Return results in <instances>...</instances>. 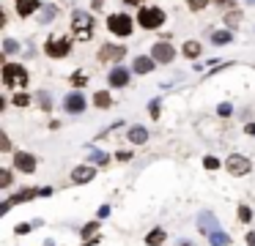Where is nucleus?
I'll return each instance as SVG.
<instances>
[{
  "label": "nucleus",
  "mask_w": 255,
  "mask_h": 246,
  "mask_svg": "<svg viewBox=\"0 0 255 246\" xmlns=\"http://www.w3.org/2000/svg\"><path fill=\"white\" fill-rule=\"evenodd\" d=\"M135 25H137V19H132L129 14H124V11L107 17V30L113 36H118V39H129V36L135 33Z\"/></svg>",
  "instance_id": "obj_1"
},
{
  "label": "nucleus",
  "mask_w": 255,
  "mask_h": 246,
  "mask_svg": "<svg viewBox=\"0 0 255 246\" xmlns=\"http://www.w3.org/2000/svg\"><path fill=\"white\" fill-rule=\"evenodd\" d=\"M165 11L156 6H140V11H137V25H140L143 30H159L162 25H165Z\"/></svg>",
  "instance_id": "obj_2"
},
{
  "label": "nucleus",
  "mask_w": 255,
  "mask_h": 246,
  "mask_svg": "<svg viewBox=\"0 0 255 246\" xmlns=\"http://www.w3.org/2000/svg\"><path fill=\"white\" fill-rule=\"evenodd\" d=\"M94 17H91L88 11H83V8H77V11H71V30L77 33L80 41H88L91 36H94Z\"/></svg>",
  "instance_id": "obj_3"
},
{
  "label": "nucleus",
  "mask_w": 255,
  "mask_h": 246,
  "mask_svg": "<svg viewBox=\"0 0 255 246\" xmlns=\"http://www.w3.org/2000/svg\"><path fill=\"white\" fill-rule=\"evenodd\" d=\"M3 85L6 88H25L28 85V69L19 63H3Z\"/></svg>",
  "instance_id": "obj_4"
},
{
  "label": "nucleus",
  "mask_w": 255,
  "mask_h": 246,
  "mask_svg": "<svg viewBox=\"0 0 255 246\" xmlns=\"http://www.w3.org/2000/svg\"><path fill=\"white\" fill-rule=\"evenodd\" d=\"M44 52H47V58H52V60L69 58L71 55V39H66V36L55 39V36H50L47 44H44Z\"/></svg>",
  "instance_id": "obj_5"
},
{
  "label": "nucleus",
  "mask_w": 255,
  "mask_h": 246,
  "mask_svg": "<svg viewBox=\"0 0 255 246\" xmlns=\"http://www.w3.org/2000/svg\"><path fill=\"white\" fill-rule=\"evenodd\" d=\"M14 170L17 172H22V175H33L36 170H39V159L33 156V153H28V151H14Z\"/></svg>",
  "instance_id": "obj_6"
},
{
  "label": "nucleus",
  "mask_w": 255,
  "mask_h": 246,
  "mask_svg": "<svg viewBox=\"0 0 255 246\" xmlns=\"http://www.w3.org/2000/svg\"><path fill=\"white\" fill-rule=\"evenodd\" d=\"M225 170L231 172L233 178H242V175H250L253 162H250L247 156H242V153H231V156L225 159Z\"/></svg>",
  "instance_id": "obj_7"
},
{
  "label": "nucleus",
  "mask_w": 255,
  "mask_h": 246,
  "mask_svg": "<svg viewBox=\"0 0 255 246\" xmlns=\"http://www.w3.org/2000/svg\"><path fill=\"white\" fill-rule=\"evenodd\" d=\"M96 178V167L94 164H77L74 170H71L69 181L74 183V186H85V183H91Z\"/></svg>",
  "instance_id": "obj_8"
},
{
  "label": "nucleus",
  "mask_w": 255,
  "mask_h": 246,
  "mask_svg": "<svg viewBox=\"0 0 255 246\" xmlns=\"http://www.w3.org/2000/svg\"><path fill=\"white\" fill-rule=\"evenodd\" d=\"M85 107H88V99H85L80 90H71L63 99V110L69 112V115H80V112H85Z\"/></svg>",
  "instance_id": "obj_9"
},
{
  "label": "nucleus",
  "mask_w": 255,
  "mask_h": 246,
  "mask_svg": "<svg viewBox=\"0 0 255 246\" xmlns=\"http://www.w3.org/2000/svg\"><path fill=\"white\" fill-rule=\"evenodd\" d=\"M96 58H99V63H107V60H115L118 63V60L126 58V47H121V44H102Z\"/></svg>",
  "instance_id": "obj_10"
},
{
  "label": "nucleus",
  "mask_w": 255,
  "mask_h": 246,
  "mask_svg": "<svg viewBox=\"0 0 255 246\" xmlns=\"http://www.w3.org/2000/svg\"><path fill=\"white\" fill-rule=\"evenodd\" d=\"M151 58L156 63H173L176 60V47H170L167 41H156L154 47H151Z\"/></svg>",
  "instance_id": "obj_11"
},
{
  "label": "nucleus",
  "mask_w": 255,
  "mask_h": 246,
  "mask_svg": "<svg viewBox=\"0 0 255 246\" xmlns=\"http://www.w3.org/2000/svg\"><path fill=\"white\" fill-rule=\"evenodd\" d=\"M132 80V69H124V66H115L110 74H107V85L110 88H126Z\"/></svg>",
  "instance_id": "obj_12"
},
{
  "label": "nucleus",
  "mask_w": 255,
  "mask_h": 246,
  "mask_svg": "<svg viewBox=\"0 0 255 246\" xmlns=\"http://www.w3.org/2000/svg\"><path fill=\"white\" fill-rule=\"evenodd\" d=\"M154 69H156V60L151 55H137L132 60V74H154Z\"/></svg>",
  "instance_id": "obj_13"
},
{
  "label": "nucleus",
  "mask_w": 255,
  "mask_h": 246,
  "mask_svg": "<svg viewBox=\"0 0 255 246\" xmlns=\"http://www.w3.org/2000/svg\"><path fill=\"white\" fill-rule=\"evenodd\" d=\"M198 230H201L203 235H211L214 230H220V224H217V219L208 211H203V213H198Z\"/></svg>",
  "instance_id": "obj_14"
},
{
  "label": "nucleus",
  "mask_w": 255,
  "mask_h": 246,
  "mask_svg": "<svg viewBox=\"0 0 255 246\" xmlns=\"http://www.w3.org/2000/svg\"><path fill=\"white\" fill-rule=\"evenodd\" d=\"M126 140H129L132 145H146V142H149V129H146V126H129Z\"/></svg>",
  "instance_id": "obj_15"
},
{
  "label": "nucleus",
  "mask_w": 255,
  "mask_h": 246,
  "mask_svg": "<svg viewBox=\"0 0 255 246\" xmlns=\"http://www.w3.org/2000/svg\"><path fill=\"white\" fill-rule=\"evenodd\" d=\"M14 8H17V14L25 19V17H30V14L39 11V8H42V3H39V0H17V3H14Z\"/></svg>",
  "instance_id": "obj_16"
},
{
  "label": "nucleus",
  "mask_w": 255,
  "mask_h": 246,
  "mask_svg": "<svg viewBox=\"0 0 255 246\" xmlns=\"http://www.w3.org/2000/svg\"><path fill=\"white\" fill-rule=\"evenodd\" d=\"M181 52H184L190 60H198V58H201V52H203V47H201V41L190 39V41H184V44H181Z\"/></svg>",
  "instance_id": "obj_17"
},
{
  "label": "nucleus",
  "mask_w": 255,
  "mask_h": 246,
  "mask_svg": "<svg viewBox=\"0 0 255 246\" xmlns=\"http://www.w3.org/2000/svg\"><path fill=\"white\" fill-rule=\"evenodd\" d=\"M165 241H167V233L162 227H154L146 233V246H162Z\"/></svg>",
  "instance_id": "obj_18"
},
{
  "label": "nucleus",
  "mask_w": 255,
  "mask_h": 246,
  "mask_svg": "<svg viewBox=\"0 0 255 246\" xmlns=\"http://www.w3.org/2000/svg\"><path fill=\"white\" fill-rule=\"evenodd\" d=\"M94 107H99V110H110V107H113V96H110V90H96L94 93Z\"/></svg>",
  "instance_id": "obj_19"
},
{
  "label": "nucleus",
  "mask_w": 255,
  "mask_h": 246,
  "mask_svg": "<svg viewBox=\"0 0 255 246\" xmlns=\"http://www.w3.org/2000/svg\"><path fill=\"white\" fill-rule=\"evenodd\" d=\"M208 244H211V246H228V244H231V235L222 233V230H214V233L208 235Z\"/></svg>",
  "instance_id": "obj_20"
},
{
  "label": "nucleus",
  "mask_w": 255,
  "mask_h": 246,
  "mask_svg": "<svg viewBox=\"0 0 255 246\" xmlns=\"http://www.w3.org/2000/svg\"><path fill=\"white\" fill-rule=\"evenodd\" d=\"M14 186V172L11 167H3L0 170V189H11Z\"/></svg>",
  "instance_id": "obj_21"
},
{
  "label": "nucleus",
  "mask_w": 255,
  "mask_h": 246,
  "mask_svg": "<svg viewBox=\"0 0 255 246\" xmlns=\"http://www.w3.org/2000/svg\"><path fill=\"white\" fill-rule=\"evenodd\" d=\"M236 219H239V222H244V224H250V222H253V208L242 203V205L236 208Z\"/></svg>",
  "instance_id": "obj_22"
},
{
  "label": "nucleus",
  "mask_w": 255,
  "mask_h": 246,
  "mask_svg": "<svg viewBox=\"0 0 255 246\" xmlns=\"http://www.w3.org/2000/svg\"><path fill=\"white\" fill-rule=\"evenodd\" d=\"M211 41H214V44H231L233 36H231V30H214V33H211Z\"/></svg>",
  "instance_id": "obj_23"
},
{
  "label": "nucleus",
  "mask_w": 255,
  "mask_h": 246,
  "mask_svg": "<svg viewBox=\"0 0 255 246\" xmlns=\"http://www.w3.org/2000/svg\"><path fill=\"white\" fill-rule=\"evenodd\" d=\"M203 167L208 172H214V170H220V167H225V162H220L217 156H203Z\"/></svg>",
  "instance_id": "obj_24"
},
{
  "label": "nucleus",
  "mask_w": 255,
  "mask_h": 246,
  "mask_svg": "<svg viewBox=\"0 0 255 246\" xmlns=\"http://www.w3.org/2000/svg\"><path fill=\"white\" fill-rule=\"evenodd\" d=\"M239 22H242V11H239V8H231V11L225 14V25L228 28H236Z\"/></svg>",
  "instance_id": "obj_25"
},
{
  "label": "nucleus",
  "mask_w": 255,
  "mask_h": 246,
  "mask_svg": "<svg viewBox=\"0 0 255 246\" xmlns=\"http://www.w3.org/2000/svg\"><path fill=\"white\" fill-rule=\"evenodd\" d=\"M91 162L99 164V167H104V164L110 162V153H102V151H94V148H91Z\"/></svg>",
  "instance_id": "obj_26"
},
{
  "label": "nucleus",
  "mask_w": 255,
  "mask_h": 246,
  "mask_svg": "<svg viewBox=\"0 0 255 246\" xmlns=\"http://www.w3.org/2000/svg\"><path fill=\"white\" fill-rule=\"evenodd\" d=\"M69 82L74 85V88H83V85H88V74H83V71H74V74L69 77Z\"/></svg>",
  "instance_id": "obj_27"
},
{
  "label": "nucleus",
  "mask_w": 255,
  "mask_h": 246,
  "mask_svg": "<svg viewBox=\"0 0 255 246\" xmlns=\"http://www.w3.org/2000/svg\"><path fill=\"white\" fill-rule=\"evenodd\" d=\"M11 104H14V107H28V104H30V93H25V90H19V93H14Z\"/></svg>",
  "instance_id": "obj_28"
},
{
  "label": "nucleus",
  "mask_w": 255,
  "mask_h": 246,
  "mask_svg": "<svg viewBox=\"0 0 255 246\" xmlns=\"http://www.w3.org/2000/svg\"><path fill=\"white\" fill-rule=\"evenodd\" d=\"M96 230H99V222H88V224H85L83 230H80V235H83V238L88 241L91 235H96Z\"/></svg>",
  "instance_id": "obj_29"
},
{
  "label": "nucleus",
  "mask_w": 255,
  "mask_h": 246,
  "mask_svg": "<svg viewBox=\"0 0 255 246\" xmlns=\"http://www.w3.org/2000/svg\"><path fill=\"white\" fill-rule=\"evenodd\" d=\"M3 52H6V55H14V52H19V41H14V39H6V41H3Z\"/></svg>",
  "instance_id": "obj_30"
},
{
  "label": "nucleus",
  "mask_w": 255,
  "mask_h": 246,
  "mask_svg": "<svg viewBox=\"0 0 255 246\" xmlns=\"http://www.w3.org/2000/svg\"><path fill=\"white\" fill-rule=\"evenodd\" d=\"M208 3H211V0H187V6H190L192 11H203Z\"/></svg>",
  "instance_id": "obj_31"
},
{
  "label": "nucleus",
  "mask_w": 255,
  "mask_h": 246,
  "mask_svg": "<svg viewBox=\"0 0 255 246\" xmlns=\"http://www.w3.org/2000/svg\"><path fill=\"white\" fill-rule=\"evenodd\" d=\"M0 151H3V153H11V140H8L6 131L0 134Z\"/></svg>",
  "instance_id": "obj_32"
},
{
  "label": "nucleus",
  "mask_w": 255,
  "mask_h": 246,
  "mask_svg": "<svg viewBox=\"0 0 255 246\" xmlns=\"http://www.w3.org/2000/svg\"><path fill=\"white\" fill-rule=\"evenodd\" d=\"M30 230H33V227H30V224H28V222H19V224H17V227H14V233H17V235H28V233H30Z\"/></svg>",
  "instance_id": "obj_33"
},
{
  "label": "nucleus",
  "mask_w": 255,
  "mask_h": 246,
  "mask_svg": "<svg viewBox=\"0 0 255 246\" xmlns=\"http://www.w3.org/2000/svg\"><path fill=\"white\" fill-rule=\"evenodd\" d=\"M149 112H151V118L156 121V118H159V101H151V104H149Z\"/></svg>",
  "instance_id": "obj_34"
},
{
  "label": "nucleus",
  "mask_w": 255,
  "mask_h": 246,
  "mask_svg": "<svg viewBox=\"0 0 255 246\" xmlns=\"http://www.w3.org/2000/svg\"><path fill=\"white\" fill-rule=\"evenodd\" d=\"M220 8H236V0H214Z\"/></svg>",
  "instance_id": "obj_35"
},
{
  "label": "nucleus",
  "mask_w": 255,
  "mask_h": 246,
  "mask_svg": "<svg viewBox=\"0 0 255 246\" xmlns=\"http://www.w3.org/2000/svg\"><path fill=\"white\" fill-rule=\"evenodd\" d=\"M39 101H42L44 110H50V107H52V101H50V93H39Z\"/></svg>",
  "instance_id": "obj_36"
},
{
  "label": "nucleus",
  "mask_w": 255,
  "mask_h": 246,
  "mask_svg": "<svg viewBox=\"0 0 255 246\" xmlns=\"http://www.w3.org/2000/svg\"><path fill=\"white\" fill-rule=\"evenodd\" d=\"M115 159H118V162H129V159H132V151H118V153H115Z\"/></svg>",
  "instance_id": "obj_37"
},
{
  "label": "nucleus",
  "mask_w": 255,
  "mask_h": 246,
  "mask_svg": "<svg viewBox=\"0 0 255 246\" xmlns=\"http://www.w3.org/2000/svg\"><path fill=\"white\" fill-rule=\"evenodd\" d=\"M244 244H247V246H255V230H250V233L244 235Z\"/></svg>",
  "instance_id": "obj_38"
},
{
  "label": "nucleus",
  "mask_w": 255,
  "mask_h": 246,
  "mask_svg": "<svg viewBox=\"0 0 255 246\" xmlns=\"http://www.w3.org/2000/svg\"><path fill=\"white\" fill-rule=\"evenodd\" d=\"M231 110H233L231 104H220V110H217V112H220V115H231Z\"/></svg>",
  "instance_id": "obj_39"
},
{
  "label": "nucleus",
  "mask_w": 255,
  "mask_h": 246,
  "mask_svg": "<svg viewBox=\"0 0 255 246\" xmlns=\"http://www.w3.org/2000/svg\"><path fill=\"white\" fill-rule=\"evenodd\" d=\"M104 216H110V205H102L99 208V219H104Z\"/></svg>",
  "instance_id": "obj_40"
},
{
  "label": "nucleus",
  "mask_w": 255,
  "mask_h": 246,
  "mask_svg": "<svg viewBox=\"0 0 255 246\" xmlns=\"http://www.w3.org/2000/svg\"><path fill=\"white\" fill-rule=\"evenodd\" d=\"M50 194H52V189H50V186H44V189H39V197H50Z\"/></svg>",
  "instance_id": "obj_41"
},
{
  "label": "nucleus",
  "mask_w": 255,
  "mask_h": 246,
  "mask_svg": "<svg viewBox=\"0 0 255 246\" xmlns=\"http://www.w3.org/2000/svg\"><path fill=\"white\" fill-rule=\"evenodd\" d=\"M244 131H247L250 137H255V123H247V126H244Z\"/></svg>",
  "instance_id": "obj_42"
},
{
  "label": "nucleus",
  "mask_w": 255,
  "mask_h": 246,
  "mask_svg": "<svg viewBox=\"0 0 255 246\" xmlns=\"http://www.w3.org/2000/svg\"><path fill=\"white\" fill-rule=\"evenodd\" d=\"M124 3H126V6H140L143 0H124Z\"/></svg>",
  "instance_id": "obj_43"
},
{
  "label": "nucleus",
  "mask_w": 255,
  "mask_h": 246,
  "mask_svg": "<svg viewBox=\"0 0 255 246\" xmlns=\"http://www.w3.org/2000/svg\"><path fill=\"white\" fill-rule=\"evenodd\" d=\"M176 246H192V244H190V241H178Z\"/></svg>",
  "instance_id": "obj_44"
},
{
  "label": "nucleus",
  "mask_w": 255,
  "mask_h": 246,
  "mask_svg": "<svg viewBox=\"0 0 255 246\" xmlns=\"http://www.w3.org/2000/svg\"><path fill=\"white\" fill-rule=\"evenodd\" d=\"M244 3H250V6H255V0H244Z\"/></svg>",
  "instance_id": "obj_45"
}]
</instances>
